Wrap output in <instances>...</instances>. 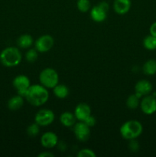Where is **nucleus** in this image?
Returning a JSON list of instances; mask_svg holds the SVG:
<instances>
[{"mask_svg": "<svg viewBox=\"0 0 156 157\" xmlns=\"http://www.w3.org/2000/svg\"><path fill=\"white\" fill-rule=\"evenodd\" d=\"M131 8V0H115L113 9L119 15H125Z\"/></svg>", "mask_w": 156, "mask_h": 157, "instance_id": "14", "label": "nucleus"}, {"mask_svg": "<svg viewBox=\"0 0 156 157\" xmlns=\"http://www.w3.org/2000/svg\"><path fill=\"white\" fill-rule=\"evenodd\" d=\"M38 157H54V154L50 152H43L38 155Z\"/></svg>", "mask_w": 156, "mask_h": 157, "instance_id": "29", "label": "nucleus"}, {"mask_svg": "<svg viewBox=\"0 0 156 157\" xmlns=\"http://www.w3.org/2000/svg\"><path fill=\"white\" fill-rule=\"evenodd\" d=\"M21 58L22 56L19 49L15 47H9L5 48L0 54V62L5 67H15L21 63Z\"/></svg>", "mask_w": 156, "mask_h": 157, "instance_id": "2", "label": "nucleus"}, {"mask_svg": "<svg viewBox=\"0 0 156 157\" xmlns=\"http://www.w3.org/2000/svg\"><path fill=\"white\" fill-rule=\"evenodd\" d=\"M54 113L48 109H41L36 113L35 121L40 127H46L50 125L54 121Z\"/></svg>", "mask_w": 156, "mask_h": 157, "instance_id": "5", "label": "nucleus"}, {"mask_svg": "<svg viewBox=\"0 0 156 157\" xmlns=\"http://www.w3.org/2000/svg\"><path fill=\"white\" fill-rule=\"evenodd\" d=\"M140 98L135 94H131L128 96V98L126 100V105L131 110H136L139 107L140 101Z\"/></svg>", "mask_w": 156, "mask_h": 157, "instance_id": "20", "label": "nucleus"}, {"mask_svg": "<svg viewBox=\"0 0 156 157\" xmlns=\"http://www.w3.org/2000/svg\"><path fill=\"white\" fill-rule=\"evenodd\" d=\"M107 11H106L99 4L94 6L90 10V17L96 22H102L105 21L107 16Z\"/></svg>", "mask_w": 156, "mask_h": 157, "instance_id": "13", "label": "nucleus"}, {"mask_svg": "<svg viewBox=\"0 0 156 157\" xmlns=\"http://www.w3.org/2000/svg\"><path fill=\"white\" fill-rule=\"evenodd\" d=\"M74 115L76 120L84 122L90 115H91V109L90 107L87 104L81 103L76 107L74 110Z\"/></svg>", "mask_w": 156, "mask_h": 157, "instance_id": "12", "label": "nucleus"}, {"mask_svg": "<svg viewBox=\"0 0 156 157\" xmlns=\"http://www.w3.org/2000/svg\"><path fill=\"white\" fill-rule=\"evenodd\" d=\"M23 104H24V99L23 97L19 94L13 96L8 101V107L11 110H19L20 108H21Z\"/></svg>", "mask_w": 156, "mask_h": 157, "instance_id": "16", "label": "nucleus"}, {"mask_svg": "<svg viewBox=\"0 0 156 157\" xmlns=\"http://www.w3.org/2000/svg\"><path fill=\"white\" fill-rule=\"evenodd\" d=\"M143 45L146 49L150 51L156 49V37L150 35L143 40Z\"/></svg>", "mask_w": 156, "mask_h": 157, "instance_id": "21", "label": "nucleus"}, {"mask_svg": "<svg viewBox=\"0 0 156 157\" xmlns=\"http://www.w3.org/2000/svg\"><path fill=\"white\" fill-rule=\"evenodd\" d=\"M13 86L16 89L18 94L24 98L26 91L31 86V81L27 76L23 75H18L13 80Z\"/></svg>", "mask_w": 156, "mask_h": 157, "instance_id": "7", "label": "nucleus"}, {"mask_svg": "<svg viewBox=\"0 0 156 157\" xmlns=\"http://www.w3.org/2000/svg\"><path fill=\"white\" fill-rule=\"evenodd\" d=\"M76 121V118L75 117L74 113L71 112L66 111L64 112L60 117V121L66 127H71L75 124Z\"/></svg>", "mask_w": 156, "mask_h": 157, "instance_id": "15", "label": "nucleus"}, {"mask_svg": "<svg viewBox=\"0 0 156 157\" xmlns=\"http://www.w3.org/2000/svg\"><path fill=\"white\" fill-rule=\"evenodd\" d=\"M150 34L156 37V22H154L150 27Z\"/></svg>", "mask_w": 156, "mask_h": 157, "instance_id": "28", "label": "nucleus"}, {"mask_svg": "<svg viewBox=\"0 0 156 157\" xmlns=\"http://www.w3.org/2000/svg\"><path fill=\"white\" fill-rule=\"evenodd\" d=\"M58 143V137L54 132H46L41 136V144L47 149L54 148Z\"/></svg>", "mask_w": 156, "mask_h": 157, "instance_id": "11", "label": "nucleus"}, {"mask_svg": "<svg viewBox=\"0 0 156 157\" xmlns=\"http://www.w3.org/2000/svg\"><path fill=\"white\" fill-rule=\"evenodd\" d=\"M38 51L36 49H29L25 54V58L28 62H35L38 59Z\"/></svg>", "mask_w": 156, "mask_h": 157, "instance_id": "24", "label": "nucleus"}, {"mask_svg": "<svg viewBox=\"0 0 156 157\" xmlns=\"http://www.w3.org/2000/svg\"><path fill=\"white\" fill-rule=\"evenodd\" d=\"M135 90H136V94L139 98H141L142 96H146L151 93L152 90V84L147 80H141L136 83Z\"/></svg>", "mask_w": 156, "mask_h": 157, "instance_id": "10", "label": "nucleus"}, {"mask_svg": "<svg viewBox=\"0 0 156 157\" xmlns=\"http://www.w3.org/2000/svg\"><path fill=\"white\" fill-rule=\"evenodd\" d=\"M40 131V126L38 124H32L27 127V134L29 136H36L39 133Z\"/></svg>", "mask_w": 156, "mask_h": 157, "instance_id": "23", "label": "nucleus"}, {"mask_svg": "<svg viewBox=\"0 0 156 157\" xmlns=\"http://www.w3.org/2000/svg\"><path fill=\"white\" fill-rule=\"evenodd\" d=\"M130 150L132 152H137L139 149V144L136 139L130 140L129 144H128Z\"/></svg>", "mask_w": 156, "mask_h": 157, "instance_id": "26", "label": "nucleus"}, {"mask_svg": "<svg viewBox=\"0 0 156 157\" xmlns=\"http://www.w3.org/2000/svg\"><path fill=\"white\" fill-rule=\"evenodd\" d=\"M143 72L147 75H154L156 74V60L150 59L143 65Z\"/></svg>", "mask_w": 156, "mask_h": 157, "instance_id": "19", "label": "nucleus"}, {"mask_svg": "<svg viewBox=\"0 0 156 157\" xmlns=\"http://www.w3.org/2000/svg\"><path fill=\"white\" fill-rule=\"evenodd\" d=\"M90 0H78L76 2V6L79 11L81 12H87L90 9Z\"/></svg>", "mask_w": 156, "mask_h": 157, "instance_id": "22", "label": "nucleus"}, {"mask_svg": "<svg viewBox=\"0 0 156 157\" xmlns=\"http://www.w3.org/2000/svg\"><path fill=\"white\" fill-rule=\"evenodd\" d=\"M78 157H95L96 153L90 149H83L77 153Z\"/></svg>", "mask_w": 156, "mask_h": 157, "instance_id": "25", "label": "nucleus"}, {"mask_svg": "<svg viewBox=\"0 0 156 157\" xmlns=\"http://www.w3.org/2000/svg\"><path fill=\"white\" fill-rule=\"evenodd\" d=\"M54 44V40L53 37L49 35H44L39 37L35 41V49L38 52L44 53L50 51L53 48Z\"/></svg>", "mask_w": 156, "mask_h": 157, "instance_id": "6", "label": "nucleus"}, {"mask_svg": "<svg viewBox=\"0 0 156 157\" xmlns=\"http://www.w3.org/2000/svg\"><path fill=\"white\" fill-rule=\"evenodd\" d=\"M54 94L59 99H64L69 95L68 87L64 84H58L53 88Z\"/></svg>", "mask_w": 156, "mask_h": 157, "instance_id": "18", "label": "nucleus"}, {"mask_svg": "<svg viewBox=\"0 0 156 157\" xmlns=\"http://www.w3.org/2000/svg\"><path fill=\"white\" fill-rule=\"evenodd\" d=\"M84 122L85 123V124H87L89 127H93L95 124H96V119H95L94 117L90 115V116H89L88 117H87V119L84 121Z\"/></svg>", "mask_w": 156, "mask_h": 157, "instance_id": "27", "label": "nucleus"}, {"mask_svg": "<svg viewBox=\"0 0 156 157\" xmlns=\"http://www.w3.org/2000/svg\"><path fill=\"white\" fill-rule=\"evenodd\" d=\"M39 81L41 85L46 88H54L59 82V76L54 69L47 67L41 71L39 75Z\"/></svg>", "mask_w": 156, "mask_h": 157, "instance_id": "4", "label": "nucleus"}, {"mask_svg": "<svg viewBox=\"0 0 156 157\" xmlns=\"http://www.w3.org/2000/svg\"><path fill=\"white\" fill-rule=\"evenodd\" d=\"M140 107L144 113L152 114L156 111V98L151 95H146L141 101Z\"/></svg>", "mask_w": 156, "mask_h": 157, "instance_id": "9", "label": "nucleus"}, {"mask_svg": "<svg viewBox=\"0 0 156 157\" xmlns=\"http://www.w3.org/2000/svg\"><path fill=\"white\" fill-rule=\"evenodd\" d=\"M143 127L142 124L136 120H131L124 123L120 127V133L125 140L136 139L142 133Z\"/></svg>", "mask_w": 156, "mask_h": 157, "instance_id": "3", "label": "nucleus"}, {"mask_svg": "<svg viewBox=\"0 0 156 157\" xmlns=\"http://www.w3.org/2000/svg\"><path fill=\"white\" fill-rule=\"evenodd\" d=\"M90 127H89L87 124L83 121H80L79 123L75 124L73 131L76 136V139L81 142L88 140L90 136Z\"/></svg>", "mask_w": 156, "mask_h": 157, "instance_id": "8", "label": "nucleus"}, {"mask_svg": "<svg viewBox=\"0 0 156 157\" xmlns=\"http://www.w3.org/2000/svg\"><path fill=\"white\" fill-rule=\"evenodd\" d=\"M24 98L30 104L35 107H40L48 101L49 92L41 84H35L28 87Z\"/></svg>", "mask_w": 156, "mask_h": 157, "instance_id": "1", "label": "nucleus"}, {"mask_svg": "<svg viewBox=\"0 0 156 157\" xmlns=\"http://www.w3.org/2000/svg\"><path fill=\"white\" fill-rule=\"evenodd\" d=\"M33 38L28 34H24L21 35L19 38L17 39V44L21 48H28L33 44Z\"/></svg>", "mask_w": 156, "mask_h": 157, "instance_id": "17", "label": "nucleus"}]
</instances>
